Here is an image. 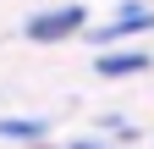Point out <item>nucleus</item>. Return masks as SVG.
<instances>
[{
  "label": "nucleus",
  "mask_w": 154,
  "mask_h": 149,
  "mask_svg": "<svg viewBox=\"0 0 154 149\" xmlns=\"http://www.w3.org/2000/svg\"><path fill=\"white\" fill-rule=\"evenodd\" d=\"M83 22H88V11H83V6H55V11H44V17H33V22H28V39L50 44V39H66V33H77Z\"/></svg>",
  "instance_id": "nucleus-1"
},
{
  "label": "nucleus",
  "mask_w": 154,
  "mask_h": 149,
  "mask_svg": "<svg viewBox=\"0 0 154 149\" xmlns=\"http://www.w3.org/2000/svg\"><path fill=\"white\" fill-rule=\"evenodd\" d=\"M149 66V55L143 50H127V55H105V61H99V72H105V78H127V72H143Z\"/></svg>",
  "instance_id": "nucleus-3"
},
{
  "label": "nucleus",
  "mask_w": 154,
  "mask_h": 149,
  "mask_svg": "<svg viewBox=\"0 0 154 149\" xmlns=\"http://www.w3.org/2000/svg\"><path fill=\"white\" fill-rule=\"evenodd\" d=\"M38 133H44V122H28V116L0 122V138H38Z\"/></svg>",
  "instance_id": "nucleus-4"
},
{
  "label": "nucleus",
  "mask_w": 154,
  "mask_h": 149,
  "mask_svg": "<svg viewBox=\"0 0 154 149\" xmlns=\"http://www.w3.org/2000/svg\"><path fill=\"white\" fill-rule=\"evenodd\" d=\"M138 28H154V11H127V17H116L110 28L88 33V39H94V44H116V39H127V33H138Z\"/></svg>",
  "instance_id": "nucleus-2"
}]
</instances>
